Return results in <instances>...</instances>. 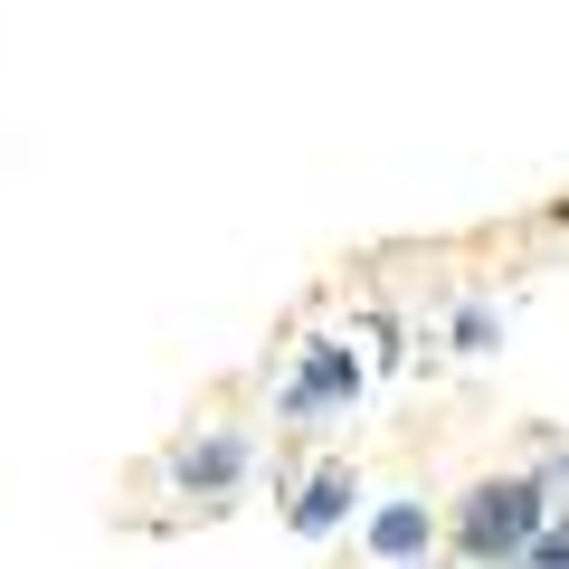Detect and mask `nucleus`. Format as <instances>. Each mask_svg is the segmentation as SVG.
<instances>
[{
    "mask_svg": "<svg viewBox=\"0 0 569 569\" xmlns=\"http://www.w3.org/2000/svg\"><path fill=\"white\" fill-rule=\"evenodd\" d=\"M351 493H361V485H351V466H313V475H305V493H295L284 512H295V531H305V541H323V531L351 512Z\"/></svg>",
    "mask_w": 569,
    "mask_h": 569,
    "instance_id": "nucleus-3",
    "label": "nucleus"
},
{
    "mask_svg": "<svg viewBox=\"0 0 569 569\" xmlns=\"http://www.w3.org/2000/svg\"><path fill=\"white\" fill-rule=\"evenodd\" d=\"M361 399V361H351V351H305V361H295V380H284V418H323V408H351Z\"/></svg>",
    "mask_w": 569,
    "mask_h": 569,
    "instance_id": "nucleus-2",
    "label": "nucleus"
},
{
    "mask_svg": "<svg viewBox=\"0 0 569 569\" xmlns=\"http://www.w3.org/2000/svg\"><path fill=\"white\" fill-rule=\"evenodd\" d=\"M427 541H437V512L427 503H389L380 522H370V550H380V560H418Z\"/></svg>",
    "mask_w": 569,
    "mask_h": 569,
    "instance_id": "nucleus-5",
    "label": "nucleus"
},
{
    "mask_svg": "<svg viewBox=\"0 0 569 569\" xmlns=\"http://www.w3.org/2000/svg\"><path fill=\"white\" fill-rule=\"evenodd\" d=\"M456 342H466V351H493V313H485V305H475V313H466V323H456Z\"/></svg>",
    "mask_w": 569,
    "mask_h": 569,
    "instance_id": "nucleus-6",
    "label": "nucleus"
},
{
    "mask_svg": "<svg viewBox=\"0 0 569 569\" xmlns=\"http://www.w3.org/2000/svg\"><path fill=\"white\" fill-rule=\"evenodd\" d=\"M238 466H247V447L228 437V427H219V437H200V447H181V485L190 493H228V485H238Z\"/></svg>",
    "mask_w": 569,
    "mask_h": 569,
    "instance_id": "nucleus-4",
    "label": "nucleus"
},
{
    "mask_svg": "<svg viewBox=\"0 0 569 569\" xmlns=\"http://www.w3.org/2000/svg\"><path fill=\"white\" fill-rule=\"evenodd\" d=\"M550 503H560V466H541L531 485H475L466 512H456V550H466V560H512L522 531L541 522Z\"/></svg>",
    "mask_w": 569,
    "mask_h": 569,
    "instance_id": "nucleus-1",
    "label": "nucleus"
}]
</instances>
